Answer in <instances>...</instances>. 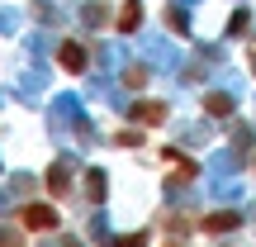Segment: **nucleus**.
<instances>
[{"mask_svg": "<svg viewBox=\"0 0 256 247\" xmlns=\"http://www.w3.org/2000/svg\"><path fill=\"white\" fill-rule=\"evenodd\" d=\"M52 223H57V209H48V204L24 209V228H52Z\"/></svg>", "mask_w": 256, "mask_h": 247, "instance_id": "1", "label": "nucleus"}, {"mask_svg": "<svg viewBox=\"0 0 256 247\" xmlns=\"http://www.w3.org/2000/svg\"><path fill=\"white\" fill-rule=\"evenodd\" d=\"M62 67L66 72H86V48L81 43H62Z\"/></svg>", "mask_w": 256, "mask_h": 247, "instance_id": "2", "label": "nucleus"}, {"mask_svg": "<svg viewBox=\"0 0 256 247\" xmlns=\"http://www.w3.org/2000/svg\"><path fill=\"white\" fill-rule=\"evenodd\" d=\"M209 233H223V228H238V214H214L209 223H204Z\"/></svg>", "mask_w": 256, "mask_h": 247, "instance_id": "3", "label": "nucleus"}, {"mask_svg": "<svg viewBox=\"0 0 256 247\" xmlns=\"http://www.w3.org/2000/svg\"><path fill=\"white\" fill-rule=\"evenodd\" d=\"M138 15H142V10H138L133 0H128V5L119 10V29H138Z\"/></svg>", "mask_w": 256, "mask_h": 247, "instance_id": "4", "label": "nucleus"}, {"mask_svg": "<svg viewBox=\"0 0 256 247\" xmlns=\"http://www.w3.org/2000/svg\"><path fill=\"white\" fill-rule=\"evenodd\" d=\"M138 119H147V124H162V119H166V110H162V105H142V110H138Z\"/></svg>", "mask_w": 256, "mask_h": 247, "instance_id": "5", "label": "nucleus"}, {"mask_svg": "<svg viewBox=\"0 0 256 247\" xmlns=\"http://www.w3.org/2000/svg\"><path fill=\"white\" fill-rule=\"evenodd\" d=\"M209 110H214V114H228L232 100H228V95H209Z\"/></svg>", "mask_w": 256, "mask_h": 247, "instance_id": "6", "label": "nucleus"}]
</instances>
